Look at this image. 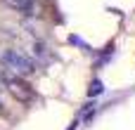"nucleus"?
Instances as JSON below:
<instances>
[{
	"instance_id": "nucleus-1",
	"label": "nucleus",
	"mask_w": 135,
	"mask_h": 130,
	"mask_svg": "<svg viewBox=\"0 0 135 130\" xmlns=\"http://www.w3.org/2000/svg\"><path fill=\"white\" fill-rule=\"evenodd\" d=\"M0 64L7 66L9 71H14L17 76H21V78H31V76L38 73V64L28 54L19 52L17 47H2L0 50Z\"/></svg>"
},
{
	"instance_id": "nucleus-2",
	"label": "nucleus",
	"mask_w": 135,
	"mask_h": 130,
	"mask_svg": "<svg viewBox=\"0 0 135 130\" xmlns=\"http://www.w3.org/2000/svg\"><path fill=\"white\" fill-rule=\"evenodd\" d=\"M0 2L7 5L9 9H14V12L24 14V17H36V12H38L36 0H0Z\"/></svg>"
},
{
	"instance_id": "nucleus-3",
	"label": "nucleus",
	"mask_w": 135,
	"mask_h": 130,
	"mask_svg": "<svg viewBox=\"0 0 135 130\" xmlns=\"http://www.w3.org/2000/svg\"><path fill=\"white\" fill-rule=\"evenodd\" d=\"M97 92H100V81H95L93 88H90V95H97Z\"/></svg>"
},
{
	"instance_id": "nucleus-4",
	"label": "nucleus",
	"mask_w": 135,
	"mask_h": 130,
	"mask_svg": "<svg viewBox=\"0 0 135 130\" xmlns=\"http://www.w3.org/2000/svg\"><path fill=\"white\" fill-rule=\"evenodd\" d=\"M0 90H2V81H0Z\"/></svg>"
}]
</instances>
